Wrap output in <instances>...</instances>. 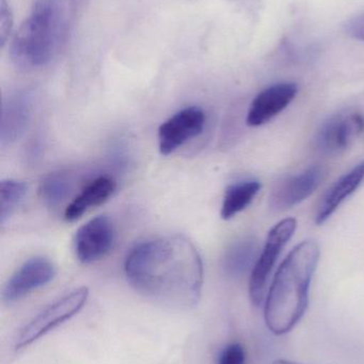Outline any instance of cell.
I'll return each instance as SVG.
<instances>
[{
	"label": "cell",
	"instance_id": "3957f363",
	"mask_svg": "<svg viewBox=\"0 0 364 364\" xmlns=\"http://www.w3.org/2000/svg\"><path fill=\"white\" fill-rule=\"evenodd\" d=\"M68 13L64 0H36L10 45V58L19 70L48 65L66 44Z\"/></svg>",
	"mask_w": 364,
	"mask_h": 364
},
{
	"label": "cell",
	"instance_id": "2e32d148",
	"mask_svg": "<svg viewBox=\"0 0 364 364\" xmlns=\"http://www.w3.org/2000/svg\"><path fill=\"white\" fill-rule=\"evenodd\" d=\"M261 188L262 183L259 181H244L229 186L222 201L220 211L222 218L226 220H231L247 209Z\"/></svg>",
	"mask_w": 364,
	"mask_h": 364
},
{
	"label": "cell",
	"instance_id": "277c9868",
	"mask_svg": "<svg viewBox=\"0 0 364 364\" xmlns=\"http://www.w3.org/2000/svg\"><path fill=\"white\" fill-rule=\"evenodd\" d=\"M89 296L88 288H79L45 308L32 318L17 336L15 350H21L31 346L36 340L48 333L59 325L76 316Z\"/></svg>",
	"mask_w": 364,
	"mask_h": 364
},
{
	"label": "cell",
	"instance_id": "e0dca14e",
	"mask_svg": "<svg viewBox=\"0 0 364 364\" xmlns=\"http://www.w3.org/2000/svg\"><path fill=\"white\" fill-rule=\"evenodd\" d=\"M74 178L70 172L51 173L44 177L38 188V194L45 205L51 208L61 205L73 190Z\"/></svg>",
	"mask_w": 364,
	"mask_h": 364
},
{
	"label": "cell",
	"instance_id": "30bf717a",
	"mask_svg": "<svg viewBox=\"0 0 364 364\" xmlns=\"http://www.w3.org/2000/svg\"><path fill=\"white\" fill-rule=\"evenodd\" d=\"M56 274L57 269L49 259L45 257L29 259L8 280L2 291V299L8 304L21 301L53 282Z\"/></svg>",
	"mask_w": 364,
	"mask_h": 364
},
{
	"label": "cell",
	"instance_id": "5bb4252c",
	"mask_svg": "<svg viewBox=\"0 0 364 364\" xmlns=\"http://www.w3.org/2000/svg\"><path fill=\"white\" fill-rule=\"evenodd\" d=\"M117 188V182L109 176H100L88 183L64 210V218L75 222L92 208L108 200Z\"/></svg>",
	"mask_w": 364,
	"mask_h": 364
},
{
	"label": "cell",
	"instance_id": "d6986e66",
	"mask_svg": "<svg viewBox=\"0 0 364 364\" xmlns=\"http://www.w3.org/2000/svg\"><path fill=\"white\" fill-rule=\"evenodd\" d=\"M246 353L239 343L229 344L218 358L217 364H245Z\"/></svg>",
	"mask_w": 364,
	"mask_h": 364
},
{
	"label": "cell",
	"instance_id": "7a4b0ae2",
	"mask_svg": "<svg viewBox=\"0 0 364 364\" xmlns=\"http://www.w3.org/2000/svg\"><path fill=\"white\" fill-rule=\"evenodd\" d=\"M320 257L318 244L306 240L293 248L280 265L265 299V323L271 333H290L305 316Z\"/></svg>",
	"mask_w": 364,
	"mask_h": 364
},
{
	"label": "cell",
	"instance_id": "9a60e30c",
	"mask_svg": "<svg viewBox=\"0 0 364 364\" xmlns=\"http://www.w3.org/2000/svg\"><path fill=\"white\" fill-rule=\"evenodd\" d=\"M258 258V242L254 237H243L229 246L222 259V267L230 277H241L252 271Z\"/></svg>",
	"mask_w": 364,
	"mask_h": 364
},
{
	"label": "cell",
	"instance_id": "8992f818",
	"mask_svg": "<svg viewBox=\"0 0 364 364\" xmlns=\"http://www.w3.org/2000/svg\"><path fill=\"white\" fill-rule=\"evenodd\" d=\"M363 138L364 113L357 109H345L323 124L316 134V147L323 155H341Z\"/></svg>",
	"mask_w": 364,
	"mask_h": 364
},
{
	"label": "cell",
	"instance_id": "7c38bea8",
	"mask_svg": "<svg viewBox=\"0 0 364 364\" xmlns=\"http://www.w3.org/2000/svg\"><path fill=\"white\" fill-rule=\"evenodd\" d=\"M31 100L28 95H17L2 105L0 119V145L10 146L21 138L31 119Z\"/></svg>",
	"mask_w": 364,
	"mask_h": 364
},
{
	"label": "cell",
	"instance_id": "ffe728a7",
	"mask_svg": "<svg viewBox=\"0 0 364 364\" xmlns=\"http://www.w3.org/2000/svg\"><path fill=\"white\" fill-rule=\"evenodd\" d=\"M0 36H1V45L4 46L6 43V36H8L9 32H10L11 27H12V17L10 14V9L6 6V0H1V11H0Z\"/></svg>",
	"mask_w": 364,
	"mask_h": 364
},
{
	"label": "cell",
	"instance_id": "9c48e42d",
	"mask_svg": "<svg viewBox=\"0 0 364 364\" xmlns=\"http://www.w3.org/2000/svg\"><path fill=\"white\" fill-rule=\"evenodd\" d=\"M115 237V225L108 216L92 218L83 224L75 235L77 258L85 264L104 258L113 248Z\"/></svg>",
	"mask_w": 364,
	"mask_h": 364
},
{
	"label": "cell",
	"instance_id": "ac0fdd59",
	"mask_svg": "<svg viewBox=\"0 0 364 364\" xmlns=\"http://www.w3.org/2000/svg\"><path fill=\"white\" fill-rule=\"evenodd\" d=\"M28 184L15 179L0 182V224L4 225L16 212L28 194Z\"/></svg>",
	"mask_w": 364,
	"mask_h": 364
},
{
	"label": "cell",
	"instance_id": "8fae6325",
	"mask_svg": "<svg viewBox=\"0 0 364 364\" xmlns=\"http://www.w3.org/2000/svg\"><path fill=\"white\" fill-rule=\"evenodd\" d=\"M298 94V85L294 82H280L263 90L250 105L247 125L260 127L286 110Z\"/></svg>",
	"mask_w": 364,
	"mask_h": 364
},
{
	"label": "cell",
	"instance_id": "44dd1931",
	"mask_svg": "<svg viewBox=\"0 0 364 364\" xmlns=\"http://www.w3.org/2000/svg\"><path fill=\"white\" fill-rule=\"evenodd\" d=\"M345 30L348 36H352L355 40L364 42V14L355 17V18L348 21Z\"/></svg>",
	"mask_w": 364,
	"mask_h": 364
},
{
	"label": "cell",
	"instance_id": "5b68a950",
	"mask_svg": "<svg viewBox=\"0 0 364 364\" xmlns=\"http://www.w3.org/2000/svg\"><path fill=\"white\" fill-rule=\"evenodd\" d=\"M296 228L297 220L288 218L280 220L269 231L262 254L259 256L250 275V299L256 307L264 303L269 276L282 250L294 235Z\"/></svg>",
	"mask_w": 364,
	"mask_h": 364
},
{
	"label": "cell",
	"instance_id": "7402d4cb",
	"mask_svg": "<svg viewBox=\"0 0 364 364\" xmlns=\"http://www.w3.org/2000/svg\"><path fill=\"white\" fill-rule=\"evenodd\" d=\"M273 364H301L298 363H294V361L284 360V359H280V360L275 361Z\"/></svg>",
	"mask_w": 364,
	"mask_h": 364
},
{
	"label": "cell",
	"instance_id": "52a82bcc",
	"mask_svg": "<svg viewBox=\"0 0 364 364\" xmlns=\"http://www.w3.org/2000/svg\"><path fill=\"white\" fill-rule=\"evenodd\" d=\"M327 176L326 168L314 166L295 176H288L276 184L269 197V205L275 212L292 209L311 196Z\"/></svg>",
	"mask_w": 364,
	"mask_h": 364
},
{
	"label": "cell",
	"instance_id": "6da1fadb",
	"mask_svg": "<svg viewBox=\"0 0 364 364\" xmlns=\"http://www.w3.org/2000/svg\"><path fill=\"white\" fill-rule=\"evenodd\" d=\"M124 271L138 294L162 307L188 310L200 299L202 259L183 235H167L136 246L126 258Z\"/></svg>",
	"mask_w": 364,
	"mask_h": 364
},
{
	"label": "cell",
	"instance_id": "ba28073f",
	"mask_svg": "<svg viewBox=\"0 0 364 364\" xmlns=\"http://www.w3.org/2000/svg\"><path fill=\"white\" fill-rule=\"evenodd\" d=\"M205 114L198 107L182 109L167 119L158 129V146L162 155L168 156L192 139L202 134Z\"/></svg>",
	"mask_w": 364,
	"mask_h": 364
},
{
	"label": "cell",
	"instance_id": "4fadbf2b",
	"mask_svg": "<svg viewBox=\"0 0 364 364\" xmlns=\"http://www.w3.org/2000/svg\"><path fill=\"white\" fill-rule=\"evenodd\" d=\"M364 181V160L357 164L348 174L338 179L331 188L327 191L322 200L318 203L316 211V223L321 225L326 223L333 213L339 209L340 205L350 198Z\"/></svg>",
	"mask_w": 364,
	"mask_h": 364
}]
</instances>
